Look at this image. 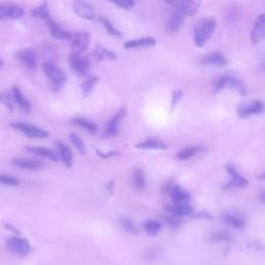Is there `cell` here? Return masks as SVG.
I'll return each mask as SVG.
<instances>
[{"instance_id":"cell-1","label":"cell","mask_w":265,"mask_h":265,"mask_svg":"<svg viewBox=\"0 0 265 265\" xmlns=\"http://www.w3.org/2000/svg\"><path fill=\"white\" fill-rule=\"evenodd\" d=\"M217 28V20L213 17H205L199 20L194 28V41L195 45L202 48L208 41Z\"/></svg>"},{"instance_id":"cell-2","label":"cell","mask_w":265,"mask_h":265,"mask_svg":"<svg viewBox=\"0 0 265 265\" xmlns=\"http://www.w3.org/2000/svg\"><path fill=\"white\" fill-rule=\"evenodd\" d=\"M43 69L50 82V85H51V89L54 93L59 91L65 85L66 81H68V75L59 66L51 62H46Z\"/></svg>"},{"instance_id":"cell-3","label":"cell","mask_w":265,"mask_h":265,"mask_svg":"<svg viewBox=\"0 0 265 265\" xmlns=\"http://www.w3.org/2000/svg\"><path fill=\"white\" fill-rule=\"evenodd\" d=\"M91 36L88 31H75L70 32V45L73 50V53L82 55L90 45Z\"/></svg>"},{"instance_id":"cell-4","label":"cell","mask_w":265,"mask_h":265,"mask_svg":"<svg viewBox=\"0 0 265 265\" xmlns=\"http://www.w3.org/2000/svg\"><path fill=\"white\" fill-rule=\"evenodd\" d=\"M6 246L12 253L18 256H27L30 253V244L26 238L13 236L7 239Z\"/></svg>"},{"instance_id":"cell-5","label":"cell","mask_w":265,"mask_h":265,"mask_svg":"<svg viewBox=\"0 0 265 265\" xmlns=\"http://www.w3.org/2000/svg\"><path fill=\"white\" fill-rule=\"evenodd\" d=\"M264 112V104L258 99L248 103H243L237 107V115L239 118H246L252 115L261 114Z\"/></svg>"},{"instance_id":"cell-6","label":"cell","mask_w":265,"mask_h":265,"mask_svg":"<svg viewBox=\"0 0 265 265\" xmlns=\"http://www.w3.org/2000/svg\"><path fill=\"white\" fill-rule=\"evenodd\" d=\"M128 109L126 106H122L119 111L116 113L113 117L106 123V127L103 132L104 138H110L114 137L118 134V124L119 122L124 118V116L127 115Z\"/></svg>"},{"instance_id":"cell-7","label":"cell","mask_w":265,"mask_h":265,"mask_svg":"<svg viewBox=\"0 0 265 265\" xmlns=\"http://www.w3.org/2000/svg\"><path fill=\"white\" fill-rule=\"evenodd\" d=\"M25 12L23 7L16 3L0 2V20H17L21 19Z\"/></svg>"},{"instance_id":"cell-8","label":"cell","mask_w":265,"mask_h":265,"mask_svg":"<svg viewBox=\"0 0 265 265\" xmlns=\"http://www.w3.org/2000/svg\"><path fill=\"white\" fill-rule=\"evenodd\" d=\"M10 127L13 128L14 130L23 132V134L25 136H27L28 138H48L49 137V132L47 131L35 126H31V124H28V123L14 122V123H11Z\"/></svg>"},{"instance_id":"cell-9","label":"cell","mask_w":265,"mask_h":265,"mask_svg":"<svg viewBox=\"0 0 265 265\" xmlns=\"http://www.w3.org/2000/svg\"><path fill=\"white\" fill-rule=\"evenodd\" d=\"M185 18L186 17L184 14H182L180 11H178L176 7L171 5V10L169 12L167 23H166V29H167L169 33H176L177 31L180 30L182 25H184Z\"/></svg>"},{"instance_id":"cell-10","label":"cell","mask_w":265,"mask_h":265,"mask_svg":"<svg viewBox=\"0 0 265 265\" xmlns=\"http://www.w3.org/2000/svg\"><path fill=\"white\" fill-rule=\"evenodd\" d=\"M16 58L28 70H35L38 65V54L36 50L32 48L19 50L16 53Z\"/></svg>"},{"instance_id":"cell-11","label":"cell","mask_w":265,"mask_h":265,"mask_svg":"<svg viewBox=\"0 0 265 265\" xmlns=\"http://www.w3.org/2000/svg\"><path fill=\"white\" fill-rule=\"evenodd\" d=\"M69 61H70L71 69L74 72H76L79 76H82V77L87 76V74L89 72L90 62L86 57H83L82 55L72 53L70 55Z\"/></svg>"},{"instance_id":"cell-12","label":"cell","mask_w":265,"mask_h":265,"mask_svg":"<svg viewBox=\"0 0 265 265\" xmlns=\"http://www.w3.org/2000/svg\"><path fill=\"white\" fill-rule=\"evenodd\" d=\"M226 171L228 173L230 179L227 182V185L224 187V189H230V188L244 189L248 186L247 179L240 175V174L236 171V169L232 165H227Z\"/></svg>"},{"instance_id":"cell-13","label":"cell","mask_w":265,"mask_h":265,"mask_svg":"<svg viewBox=\"0 0 265 265\" xmlns=\"http://www.w3.org/2000/svg\"><path fill=\"white\" fill-rule=\"evenodd\" d=\"M265 36V15L260 14L257 18L251 31V41L254 46L262 43Z\"/></svg>"},{"instance_id":"cell-14","label":"cell","mask_w":265,"mask_h":265,"mask_svg":"<svg viewBox=\"0 0 265 265\" xmlns=\"http://www.w3.org/2000/svg\"><path fill=\"white\" fill-rule=\"evenodd\" d=\"M74 11L76 13L80 18L86 19V20H96L97 16L95 14V8L91 6L90 4H88L87 2L84 1H75L74 4Z\"/></svg>"},{"instance_id":"cell-15","label":"cell","mask_w":265,"mask_h":265,"mask_svg":"<svg viewBox=\"0 0 265 265\" xmlns=\"http://www.w3.org/2000/svg\"><path fill=\"white\" fill-rule=\"evenodd\" d=\"M168 3L174 7H176L185 16L189 17H195L198 14L199 8H200L201 5V2L198 1H174Z\"/></svg>"},{"instance_id":"cell-16","label":"cell","mask_w":265,"mask_h":265,"mask_svg":"<svg viewBox=\"0 0 265 265\" xmlns=\"http://www.w3.org/2000/svg\"><path fill=\"white\" fill-rule=\"evenodd\" d=\"M166 209L171 214L173 218H181L188 217L194 213V208L189 204H175V205H167Z\"/></svg>"},{"instance_id":"cell-17","label":"cell","mask_w":265,"mask_h":265,"mask_svg":"<svg viewBox=\"0 0 265 265\" xmlns=\"http://www.w3.org/2000/svg\"><path fill=\"white\" fill-rule=\"evenodd\" d=\"M223 221L229 226L234 227L236 229H244L246 226V219L244 214L239 212H226L223 214Z\"/></svg>"},{"instance_id":"cell-18","label":"cell","mask_w":265,"mask_h":265,"mask_svg":"<svg viewBox=\"0 0 265 265\" xmlns=\"http://www.w3.org/2000/svg\"><path fill=\"white\" fill-rule=\"evenodd\" d=\"M200 63L203 65H215V66H226L229 61L227 58L220 52H213L203 56L200 59Z\"/></svg>"},{"instance_id":"cell-19","label":"cell","mask_w":265,"mask_h":265,"mask_svg":"<svg viewBox=\"0 0 265 265\" xmlns=\"http://www.w3.org/2000/svg\"><path fill=\"white\" fill-rule=\"evenodd\" d=\"M170 194L175 204H187L190 200V194L179 185L172 186Z\"/></svg>"},{"instance_id":"cell-20","label":"cell","mask_w":265,"mask_h":265,"mask_svg":"<svg viewBox=\"0 0 265 265\" xmlns=\"http://www.w3.org/2000/svg\"><path fill=\"white\" fill-rule=\"evenodd\" d=\"M94 59L96 62L99 61H115L117 60V55L101 45H97L93 53Z\"/></svg>"},{"instance_id":"cell-21","label":"cell","mask_w":265,"mask_h":265,"mask_svg":"<svg viewBox=\"0 0 265 265\" xmlns=\"http://www.w3.org/2000/svg\"><path fill=\"white\" fill-rule=\"evenodd\" d=\"M46 24H47V27H48L50 33H51V36L55 39H66V40H69L70 32L62 29L59 26V25H58L52 18L47 20Z\"/></svg>"},{"instance_id":"cell-22","label":"cell","mask_w":265,"mask_h":265,"mask_svg":"<svg viewBox=\"0 0 265 265\" xmlns=\"http://www.w3.org/2000/svg\"><path fill=\"white\" fill-rule=\"evenodd\" d=\"M55 146L57 147L58 151H59L60 156H61V159H62L64 165L68 168H71L73 166V161H74L72 149L68 145H65L64 143L60 142V141H56Z\"/></svg>"},{"instance_id":"cell-23","label":"cell","mask_w":265,"mask_h":265,"mask_svg":"<svg viewBox=\"0 0 265 265\" xmlns=\"http://www.w3.org/2000/svg\"><path fill=\"white\" fill-rule=\"evenodd\" d=\"M12 163L16 167L27 169V170H39L44 167V163L38 160H30V159H15Z\"/></svg>"},{"instance_id":"cell-24","label":"cell","mask_w":265,"mask_h":265,"mask_svg":"<svg viewBox=\"0 0 265 265\" xmlns=\"http://www.w3.org/2000/svg\"><path fill=\"white\" fill-rule=\"evenodd\" d=\"M137 148L139 149H145V151H148V149H159V151H167V144L164 143L163 141L155 139V138H149L146 139L143 142H140L136 145Z\"/></svg>"},{"instance_id":"cell-25","label":"cell","mask_w":265,"mask_h":265,"mask_svg":"<svg viewBox=\"0 0 265 265\" xmlns=\"http://www.w3.org/2000/svg\"><path fill=\"white\" fill-rule=\"evenodd\" d=\"M12 91H13L14 99L16 101V103L21 107V109L24 110L25 112H30L31 104H30V102L28 101V99L26 98V96H25L22 94V91L20 90V88L18 86L14 85L12 87Z\"/></svg>"},{"instance_id":"cell-26","label":"cell","mask_w":265,"mask_h":265,"mask_svg":"<svg viewBox=\"0 0 265 265\" xmlns=\"http://www.w3.org/2000/svg\"><path fill=\"white\" fill-rule=\"evenodd\" d=\"M132 185L138 192H143L145 189V176L142 169L135 168L132 173Z\"/></svg>"},{"instance_id":"cell-27","label":"cell","mask_w":265,"mask_h":265,"mask_svg":"<svg viewBox=\"0 0 265 265\" xmlns=\"http://www.w3.org/2000/svg\"><path fill=\"white\" fill-rule=\"evenodd\" d=\"M98 81H99V78L96 76H94V75L86 76V78L82 81L80 85L83 97H87L91 93H93V90L97 84Z\"/></svg>"},{"instance_id":"cell-28","label":"cell","mask_w":265,"mask_h":265,"mask_svg":"<svg viewBox=\"0 0 265 265\" xmlns=\"http://www.w3.org/2000/svg\"><path fill=\"white\" fill-rule=\"evenodd\" d=\"M27 151L36 154V155H39V156H44L47 157V159L51 160L53 162H57L58 161V156L56 155V153L54 151H52L51 149H49L47 147H43V146H28L26 147Z\"/></svg>"},{"instance_id":"cell-29","label":"cell","mask_w":265,"mask_h":265,"mask_svg":"<svg viewBox=\"0 0 265 265\" xmlns=\"http://www.w3.org/2000/svg\"><path fill=\"white\" fill-rule=\"evenodd\" d=\"M155 38L152 37L142 38L138 39H132L128 40L124 43V48L127 49H132V48H139V47H151L155 45Z\"/></svg>"},{"instance_id":"cell-30","label":"cell","mask_w":265,"mask_h":265,"mask_svg":"<svg viewBox=\"0 0 265 265\" xmlns=\"http://www.w3.org/2000/svg\"><path fill=\"white\" fill-rule=\"evenodd\" d=\"M143 228L145 233L151 236V237H154L157 234L160 233V231L162 230V224L157 221H153V220H148L145 221L143 224Z\"/></svg>"},{"instance_id":"cell-31","label":"cell","mask_w":265,"mask_h":265,"mask_svg":"<svg viewBox=\"0 0 265 265\" xmlns=\"http://www.w3.org/2000/svg\"><path fill=\"white\" fill-rule=\"evenodd\" d=\"M201 146H188L180 149V151L177 152L176 156L178 160L181 161H186L190 159V157H193L194 155H196L198 152H200L202 151Z\"/></svg>"},{"instance_id":"cell-32","label":"cell","mask_w":265,"mask_h":265,"mask_svg":"<svg viewBox=\"0 0 265 265\" xmlns=\"http://www.w3.org/2000/svg\"><path fill=\"white\" fill-rule=\"evenodd\" d=\"M31 15H32V17H35V18L41 19V20H44L45 22L49 19H51V14H50V11H49L48 2H44V3H41L39 6L33 8V10L31 11Z\"/></svg>"},{"instance_id":"cell-33","label":"cell","mask_w":265,"mask_h":265,"mask_svg":"<svg viewBox=\"0 0 265 265\" xmlns=\"http://www.w3.org/2000/svg\"><path fill=\"white\" fill-rule=\"evenodd\" d=\"M210 239L217 243H228L232 240V235L228 230H218L212 232Z\"/></svg>"},{"instance_id":"cell-34","label":"cell","mask_w":265,"mask_h":265,"mask_svg":"<svg viewBox=\"0 0 265 265\" xmlns=\"http://www.w3.org/2000/svg\"><path fill=\"white\" fill-rule=\"evenodd\" d=\"M119 224L121 228L130 234H137L139 232L137 226L135 225V223L132 222V220L129 217H121L119 219Z\"/></svg>"},{"instance_id":"cell-35","label":"cell","mask_w":265,"mask_h":265,"mask_svg":"<svg viewBox=\"0 0 265 265\" xmlns=\"http://www.w3.org/2000/svg\"><path fill=\"white\" fill-rule=\"evenodd\" d=\"M97 20L104 25L105 29L107 30L108 33H109V35H111V36H113V37H117V38H120V37H121V32H120L118 29H116V28L114 27V25L111 23V21H110L109 19H107L106 17H104V16H98V17H97Z\"/></svg>"},{"instance_id":"cell-36","label":"cell","mask_w":265,"mask_h":265,"mask_svg":"<svg viewBox=\"0 0 265 265\" xmlns=\"http://www.w3.org/2000/svg\"><path fill=\"white\" fill-rule=\"evenodd\" d=\"M72 122L74 124H76V126L80 127V128H83L85 129L86 131L93 132V134H95V132L97 131V127L96 124H95L94 122H91L85 118H81V117H78V118H74L72 120Z\"/></svg>"},{"instance_id":"cell-37","label":"cell","mask_w":265,"mask_h":265,"mask_svg":"<svg viewBox=\"0 0 265 265\" xmlns=\"http://www.w3.org/2000/svg\"><path fill=\"white\" fill-rule=\"evenodd\" d=\"M70 140L72 141V143L75 145V147L77 148V151L81 154L86 155V146H85L84 141H83V139L80 136H78L77 134L73 132V134L70 135Z\"/></svg>"},{"instance_id":"cell-38","label":"cell","mask_w":265,"mask_h":265,"mask_svg":"<svg viewBox=\"0 0 265 265\" xmlns=\"http://www.w3.org/2000/svg\"><path fill=\"white\" fill-rule=\"evenodd\" d=\"M0 103L4 105L10 112L14 111V104L12 95L8 91H0Z\"/></svg>"},{"instance_id":"cell-39","label":"cell","mask_w":265,"mask_h":265,"mask_svg":"<svg viewBox=\"0 0 265 265\" xmlns=\"http://www.w3.org/2000/svg\"><path fill=\"white\" fill-rule=\"evenodd\" d=\"M0 185L6 186H19L20 181L14 176L6 175V174H0Z\"/></svg>"},{"instance_id":"cell-40","label":"cell","mask_w":265,"mask_h":265,"mask_svg":"<svg viewBox=\"0 0 265 265\" xmlns=\"http://www.w3.org/2000/svg\"><path fill=\"white\" fill-rule=\"evenodd\" d=\"M184 96V91L181 89H176L172 91V99H171V111L175 109L176 106L179 104L181 97Z\"/></svg>"},{"instance_id":"cell-41","label":"cell","mask_w":265,"mask_h":265,"mask_svg":"<svg viewBox=\"0 0 265 265\" xmlns=\"http://www.w3.org/2000/svg\"><path fill=\"white\" fill-rule=\"evenodd\" d=\"M163 220L166 222V224H168V225L171 227V228H178L181 226V222L176 219V218H173L171 217V215H162Z\"/></svg>"},{"instance_id":"cell-42","label":"cell","mask_w":265,"mask_h":265,"mask_svg":"<svg viewBox=\"0 0 265 265\" xmlns=\"http://www.w3.org/2000/svg\"><path fill=\"white\" fill-rule=\"evenodd\" d=\"M113 4L117 5L124 10H131L135 6V1H132V0H117V1H112Z\"/></svg>"},{"instance_id":"cell-43","label":"cell","mask_w":265,"mask_h":265,"mask_svg":"<svg viewBox=\"0 0 265 265\" xmlns=\"http://www.w3.org/2000/svg\"><path fill=\"white\" fill-rule=\"evenodd\" d=\"M96 153L103 157V159L107 160V159H111V157H115V156H118L119 155V152L116 151H110L108 152H104V151H96Z\"/></svg>"},{"instance_id":"cell-44","label":"cell","mask_w":265,"mask_h":265,"mask_svg":"<svg viewBox=\"0 0 265 265\" xmlns=\"http://www.w3.org/2000/svg\"><path fill=\"white\" fill-rule=\"evenodd\" d=\"M3 226H4L5 229H7V230H10L11 232H13L14 234H16V235H20V231H19L18 229H17L15 226H13L12 224L4 222V223H3Z\"/></svg>"},{"instance_id":"cell-45","label":"cell","mask_w":265,"mask_h":265,"mask_svg":"<svg viewBox=\"0 0 265 265\" xmlns=\"http://www.w3.org/2000/svg\"><path fill=\"white\" fill-rule=\"evenodd\" d=\"M196 218L197 219H208V220H212L211 214L209 212L205 211V210H202V211H200L199 213H197Z\"/></svg>"},{"instance_id":"cell-46","label":"cell","mask_w":265,"mask_h":265,"mask_svg":"<svg viewBox=\"0 0 265 265\" xmlns=\"http://www.w3.org/2000/svg\"><path fill=\"white\" fill-rule=\"evenodd\" d=\"M115 178H113L110 182H109V184H108L107 185V190H108V192H109V194L110 195H113V190H114V186H115Z\"/></svg>"},{"instance_id":"cell-47","label":"cell","mask_w":265,"mask_h":265,"mask_svg":"<svg viewBox=\"0 0 265 265\" xmlns=\"http://www.w3.org/2000/svg\"><path fill=\"white\" fill-rule=\"evenodd\" d=\"M3 66H4V61L2 60V58L0 57V69H2Z\"/></svg>"},{"instance_id":"cell-48","label":"cell","mask_w":265,"mask_h":265,"mask_svg":"<svg viewBox=\"0 0 265 265\" xmlns=\"http://www.w3.org/2000/svg\"><path fill=\"white\" fill-rule=\"evenodd\" d=\"M258 178H261V179H263V178H264V174L262 173V174H261V175H260V176H258Z\"/></svg>"}]
</instances>
